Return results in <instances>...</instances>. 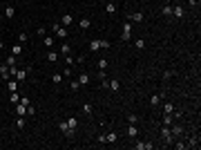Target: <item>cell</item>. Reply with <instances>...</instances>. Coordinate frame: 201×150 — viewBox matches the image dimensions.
<instances>
[{
	"mask_svg": "<svg viewBox=\"0 0 201 150\" xmlns=\"http://www.w3.org/2000/svg\"><path fill=\"white\" fill-rule=\"evenodd\" d=\"M161 137H163V143H165V146H170V143L174 141V137H172V132H170V128H168V125H163V128H161Z\"/></svg>",
	"mask_w": 201,
	"mask_h": 150,
	"instance_id": "1",
	"label": "cell"
},
{
	"mask_svg": "<svg viewBox=\"0 0 201 150\" xmlns=\"http://www.w3.org/2000/svg\"><path fill=\"white\" fill-rule=\"evenodd\" d=\"M127 134H130V137H136V134H139V128H136L134 123H130L127 125Z\"/></svg>",
	"mask_w": 201,
	"mask_h": 150,
	"instance_id": "16",
	"label": "cell"
},
{
	"mask_svg": "<svg viewBox=\"0 0 201 150\" xmlns=\"http://www.w3.org/2000/svg\"><path fill=\"white\" fill-rule=\"evenodd\" d=\"M27 72H29V69H16V72H14V78L20 83V81H25V78H27Z\"/></svg>",
	"mask_w": 201,
	"mask_h": 150,
	"instance_id": "7",
	"label": "cell"
},
{
	"mask_svg": "<svg viewBox=\"0 0 201 150\" xmlns=\"http://www.w3.org/2000/svg\"><path fill=\"white\" fill-rule=\"evenodd\" d=\"M163 16H172V7H170V5L163 7Z\"/></svg>",
	"mask_w": 201,
	"mask_h": 150,
	"instance_id": "41",
	"label": "cell"
},
{
	"mask_svg": "<svg viewBox=\"0 0 201 150\" xmlns=\"http://www.w3.org/2000/svg\"><path fill=\"white\" fill-rule=\"evenodd\" d=\"M78 25H81V29H87V27H90V18H81Z\"/></svg>",
	"mask_w": 201,
	"mask_h": 150,
	"instance_id": "30",
	"label": "cell"
},
{
	"mask_svg": "<svg viewBox=\"0 0 201 150\" xmlns=\"http://www.w3.org/2000/svg\"><path fill=\"white\" fill-rule=\"evenodd\" d=\"M47 61H49V63H56V61H58V54H56L54 50L47 52Z\"/></svg>",
	"mask_w": 201,
	"mask_h": 150,
	"instance_id": "21",
	"label": "cell"
},
{
	"mask_svg": "<svg viewBox=\"0 0 201 150\" xmlns=\"http://www.w3.org/2000/svg\"><path fill=\"white\" fill-rule=\"evenodd\" d=\"M27 38H29L27 34H18V43H20V45H23V43H27Z\"/></svg>",
	"mask_w": 201,
	"mask_h": 150,
	"instance_id": "40",
	"label": "cell"
},
{
	"mask_svg": "<svg viewBox=\"0 0 201 150\" xmlns=\"http://www.w3.org/2000/svg\"><path fill=\"white\" fill-rule=\"evenodd\" d=\"M98 69H107V58H98Z\"/></svg>",
	"mask_w": 201,
	"mask_h": 150,
	"instance_id": "34",
	"label": "cell"
},
{
	"mask_svg": "<svg viewBox=\"0 0 201 150\" xmlns=\"http://www.w3.org/2000/svg\"><path fill=\"white\" fill-rule=\"evenodd\" d=\"M60 25H63V27H69V25H72V16H69V14L60 16Z\"/></svg>",
	"mask_w": 201,
	"mask_h": 150,
	"instance_id": "15",
	"label": "cell"
},
{
	"mask_svg": "<svg viewBox=\"0 0 201 150\" xmlns=\"http://www.w3.org/2000/svg\"><path fill=\"white\" fill-rule=\"evenodd\" d=\"M130 23H143V14L141 11H134V14H130Z\"/></svg>",
	"mask_w": 201,
	"mask_h": 150,
	"instance_id": "8",
	"label": "cell"
},
{
	"mask_svg": "<svg viewBox=\"0 0 201 150\" xmlns=\"http://www.w3.org/2000/svg\"><path fill=\"white\" fill-rule=\"evenodd\" d=\"M170 132H172V137H181V134H183V128H181V125H174Z\"/></svg>",
	"mask_w": 201,
	"mask_h": 150,
	"instance_id": "20",
	"label": "cell"
},
{
	"mask_svg": "<svg viewBox=\"0 0 201 150\" xmlns=\"http://www.w3.org/2000/svg\"><path fill=\"white\" fill-rule=\"evenodd\" d=\"M174 103H170V101H165V103H163V112H165V114H172V112H174Z\"/></svg>",
	"mask_w": 201,
	"mask_h": 150,
	"instance_id": "12",
	"label": "cell"
},
{
	"mask_svg": "<svg viewBox=\"0 0 201 150\" xmlns=\"http://www.w3.org/2000/svg\"><path fill=\"white\" fill-rule=\"evenodd\" d=\"M16 114H18V117H27V105L16 103Z\"/></svg>",
	"mask_w": 201,
	"mask_h": 150,
	"instance_id": "11",
	"label": "cell"
},
{
	"mask_svg": "<svg viewBox=\"0 0 201 150\" xmlns=\"http://www.w3.org/2000/svg\"><path fill=\"white\" fill-rule=\"evenodd\" d=\"M69 87H72V92H78V87H81V83H78V78H76V81H72V85H69Z\"/></svg>",
	"mask_w": 201,
	"mask_h": 150,
	"instance_id": "39",
	"label": "cell"
},
{
	"mask_svg": "<svg viewBox=\"0 0 201 150\" xmlns=\"http://www.w3.org/2000/svg\"><path fill=\"white\" fill-rule=\"evenodd\" d=\"M134 148H136V150H152V148H154V143H136Z\"/></svg>",
	"mask_w": 201,
	"mask_h": 150,
	"instance_id": "17",
	"label": "cell"
},
{
	"mask_svg": "<svg viewBox=\"0 0 201 150\" xmlns=\"http://www.w3.org/2000/svg\"><path fill=\"white\" fill-rule=\"evenodd\" d=\"M163 78H165V81H170V78H172V72H170V69H168V72H163Z\"/></svg>",
	"mask_w": 201,
	"mask_h": 150,
	"instance_id": "45",
	"label": "cell"
},
{
	"mask_svg": "<svg viewBox=\"0 0 201 150\" xmlns=\"http://www.w3.org/2000/svg\"><path fill=\"white\" fill-rule=\"evenodd\" d=\"M60 74H63V76H67V78H69V76H72V67H65V69H63V72H60Z\"/></svg>",
	"mask_w": 201,
	"mask_h": 150,
	"instance_id": "43",
	"label": "cell"
},
{
	"mask_svg": "<svg viewBox=\"0 0 201 150\" xmlns=\"http://www.w3.org/2000/svg\"><path fill=\"white\" fill-rule=\"evenodd\" d=\"M2 47H5V45H2V41H0V52H2Z\"/></svg>",
	"mask_w": 201,
	"mask_h": 150,
	"instance_id": "48",
	"label": "cell"
},
{
	"mask_svg": "<svg viewBox=\"0 0 201 150\" xmlns=\"http://www.w3.org/2000/svg\"><path fill=\"white\" fill-rule=\"evenodd\" d=\"M63 78H65V76L60 74V72H58V74H54V76H51V81H54L56 85H58V83H63Z\"/></svg>",
	"mask_w": 201,
	"mask_h": 150,
	"instance_id": "27",
	"label": "cell"
},
{
	"mask_svg": "<svg viewBox=\"0 0 201 150\" xmlns=\"http://www.w3.org/2000/svg\"><path fill=\"white\" fill-rule=\"evenodd\" d=\"M7 87H9L11 92H16V90H18V81H16V78H9V81H7Z\"/></svg>",
	"mask_w": 201,
	"mask_h": 150,
	"instance_id": "18",
	"label": "cell"
},
{
	"mask_svg": "<svg viewBox=\"0 0 201 150\" xmlns=\"http://www.w3.org/2000/svg\"><path fill=\"white\" fill-rule=\"evenodd\" d=\"M2 18H5V14H0V23H2Z\"/></svg>",
	"mask_w": 201,
	"mask_h": 150,
	"instance_id": "49",
	"label": "cell"
},
{
	"mask_svg": "<svg viewBox=\"0 0 201 150\" xmlns=\"http://www.w3.org/2000/svg\"><path fill=\"white\" fill-rule=\"evenodd\" d=\"M11 54H14V56H20V54H23V45H20V43L11 45Z\"/></svg>",
	"mask_w": 201,
	"mask_h": 150,
	"instance_id": "14",
	"label": "cell"
},
{
	"mask_svg": "<svg viewBox=\"0 0 201 150\" xmlns=\"http://www.w3.org/2000/svg\"><path fill=\"white\" fill-rule=\"evenodd\" d=\"M78 83H81V85H87V83H90V76H87V74H81V76H78Z\"/></svg>",
	"mask_w": 201,
	"mask_h": 150,
	"instance_id": "28",
	"label": "cell"
},
{
	"mask_svg": "<svg viewBox=\"0 0 201 150\" xmlns=\"http://www.w3.org/2000/svg\"><path fill=\"white\" fill-rule=\"evenodd\" d=\"M172 16H176V18H183V16H185V9L181 7V5H176V7H172Z\"/></svg>",
	"mask_w": 201,
	"mask_h": 150,
	"instance_id": "9",
	"label": "cell"
},
{
	"mask_svg": "<svg viewBox=\"0 0 201 150\" xmlns=\"http://www.w3.org/2000/svg\"><path fill=\"white\" fill-rule=\"evenodd\" d=\"M58 130L65 134V137H69V139H72V137H74V132H76L74 128H69V125H67V121H60V123H58Z\"/></svg>",
	"mask_w": 201,
	"mask_h": 150,
	"instance_id": "2",
	"label": "cell"
},
{
	"mask_svg": "<svg viewBox=\"0 0 201 150\" xmlns=\"http://www.w3.org/2000/svg\"><path fill=\"white\" fill-rule=\"evenodd\" d=\"M18 103H23V105H29V99H27V96H20V101H18Z\"/></svg>",
	"mask_w": 201,
	"mask_h": 150,
	"instance_id": "46",
	"label": "cell"
},
{
	"mask_svg": "<svg viewBox=\"0 0 201 150\" xmlns=\"http://www.w3.org/2000/svg\"><path fill=\"white\" fill-rule=\"evenodd\" d=\"M98 50H100V41H98V38L90 41V52H98Z\"/></svg>",
	"mask_w": 201,
	"mask_h": 150,
	"instance_id": "13",
	"label": "cell"
},
{
	"mask_svg": "<svg viewBox=\"0 0 201 150\" xmlns=\"http://www.w3.org/2000/svg\"><path fill=\"white\" fill-rule=\"evenodd\" d=\"M134 47H136V50H143V47H145V41H143V38H136V41H134Z\"/></svg>",
	"mask_w": 201,
	"mask_h": 150,
	"instance_id": "26",
	"label": "cell"
},
{
	"mask_svg": "<svg viewBox=\"0 0 201 150\" xmlns=\"http://www.w3.org/2000/svg\"><path fill=\"white\" fill-rule=\"evenodd\" d=\"M51 29H54V34H56L58 38H67V27H63L60 23H54V25H51Z\"/></svg>",
	"mask_w": 201,
	"mask_h": 150,
	"instance_id": "3",
	"label": "cell"
},
{
	"mask_svg": "<svg viewBox=\"0 0 201 150\" xmlns=\"http://www.w3.org/2000/svg\"><path fill=\"white\" fill-rule=\"evenodd\" d=\"M5 63H7L9 67H14V65H16V56H14V54H11V56H7V61H5Z\"/></svg>",
	"mask_w": 201,
	"mask_h": 150,
	"instance_id": "32",
	"label": "cell"
},
{
	"mask_svg": "<svg viewBox=\"0 0 201 150\" xmlns=\"http://www.w3.org/2000/svg\"><path fill=\"white\" fill-rule=\"evenodd\" d=\"M9 101H11V103H18V101H20V94H18V90L9 94Z\"/></svg>",
	"mask_w": 201,
	"mask_h": 150,
	"instance_id": "24",
	"label": "cell"
},
{
	"mask_svg": "<svg viewBox=\"0 0 201 150\" xmlns=\"http://www.w3.org/2000/svg\"><path fill=\"white\" fill-rule=\"evenodd\" d=\"M45 47H51V45H54V38H51V36H45Z\"/></svg>",
	"mask_w": 201,
	"mask_h": 150,
	"instance_id": "37",
	"label": "cell"
},
{
	"mask_svg": "<svg viewBox=\"0 0 201 150\" xmlns=\"http://www.w3.org/2000/svg\"><path fill=\"white\" fill-rule=\"evenodd\" d=\"M27 117H36V108H31V103L27 105Z\"/></svg>",
	"mask_w": 201,
	"mask_h": 150,
	"instance_id": "35",
	"label": "cell"
},
{
	"mask_svg": "<svg viewBox=\"0 0 201 150\" xmlns=\"http://www.w3.org/2000/svg\"><path fill=\"white\" fill-rule=\"evenodd\" d=\"M16 125H18V130H23L27 123H25V119H23V117H18V119H16Z\"/></svg>",
	"mask_w": 201,
	"mask_h": 150,
	"instance_id": "33",
	"label": "cell"
},
{
	"mask_svg": "<svg viewBox=\"0 0 201 150\" xmlns=\"http://www.w3.org/2000/svg\"><path fill=\"white\" fill-rule=\"evenodd\" d=\"M107 87H109V90H112V92H118V87H121V83H118L116 78H112V81H109V85H107Z\"/></svg>",
	"mask_w": 201,
	"mask_h": 150,
	"instance_id": "19",
	"label": "cell"
},
{
	"mask_svg": "<svg viewBox=\"0 0 201 150\" xmlns=\"http://www.w3.org/2000/svg\"><path fill=\"white\" fill-rule=\"evenodd\" d=\"M0 78L2 81H9L11 78V72H9V65L5 63V65H0Z\"/></svg>",
	"mask_w": 201,
	"mask_h": 150,
	"instance_id": "5",
	"label": "cell"
},
{
	"mask_svg": "<svg viewBox=\"0 0 201 150\" xmlns=\"http://www.w3.org/2000/svg\"><path fill=\"white\" fill-rule=\"evenodd\" d=\"M0 85H2V78H0Z\"/></svg>",
	"mask_w": 201,
	"mask_h": 150,
	"instance_id": "50",
	"label": "cell"
},
{
	"mask_svg": "<svg viewBox=\"0 0 201 150\" xmlns=\"http://www.w3.org/2000/svg\"><path fill=\"white\" fill-rule=\"evenodd\" d=\"M67 125L76 130V125H78V119H76V117H69V119H67Z\"/></svg>",
	"mask_w": 201,
	"mask_h": 150,
	"instance_id": "25",
	"label": "cell"
},
{
	"mask_svg": "<svg viewBox=\"0 0 201 150\" xmlns=\"http://www.w3.org/2000/svg\"><path fill=\"white\" fill-rule=\"evenodd\" d=\"M190 148H199V137H192V139H190Z\"/></svg>",
	"mask_w": 201,
	"mask_h": 150,
	"instance_id": "36",
	"label": "cell"
},
{
	"mask_svg": "<svg viewBox=\"0 0 201 150\" xmlns=\"http://www.w3.org/2000/svg\"><path fill=\"white\" fill-rule=\"evenodd\" d=\"M65 61H67V65H72V63H74L76 58H74V56H72V54H67V56H65Z\"/></svg>",
	"mask_w": 201,
	"mask_h": 150,
	"instance_id": "44",
	"label": "cell"
},
{
	"mask_svg": "<svg viewBox=\"0 0 201 150\" xmlns=\"http://www.w3.org/2000/svg\"><path fill=\"white\" fill-rule=\"evenodd\" d=\"M92 105H90V103H85V105H83V114H87V117H90V114H92Z\"/></svg>",
	"mask_w": 201,
	"mask_h": 150,
	"instance_id": "31",
	"label": "cell"
},
{
	"mask_svg": "<svg viewBox=\"0 0 201 150\" xmlns=\"http://www.w3.org/2000/svg\"><path fill=\"white\" fill-rule=\"evenodd\" d=\"M14 16H16V9H14L11 5H9V7L5 9V18H14Z\"/></svg>",
	"mask_w": 201,
	"mask_h": 150,
	"instance_id": "22",
	"label": "cell"
},
{
	"mask_svg": "<svg viewBox=\"0 0 201 150\" xmlns=\"http://www.w3.org/2000/svg\"><path fill=\"white\" fill-rule=\"evenodd\" d=\"M136 121H139L136 114H127V123H136Z\"/></svg>",
	"mask_w": 201,
	"mask_h": 150,
	"instance_id": "42",
	"label": "cell"
},
{
	"mask_svg": "<svg viewBox=\"0 0 201 150\" xmlns=\"http://www.w3.org/2000/svg\"><path fill=\"white\" fill-rule=\"evenodd\" d=\"M116 139H118V134H116V132H107V134H105V141H109V143H114Z\"/></svg>",
	"mask_w": 201,
	"mask_h": 150,
	"instance_id": "23",
	"label": "cell"
},
{
	"mask_svg": "<svg viewBox=\"0 0 201 150\" xmlns=\"http://www.w3.org/2000/svg\"><path fill=\"white\" fill-rule=\"evenodd\" d=\"M130 38H132V23L125 20L123 23V36H121V41H130Z\"/></svg>",
	"mask_w": 201,
	"mask_h": 150,
	"instance_id": "4",
	"label": "cell"
},
{
	"mask_svg": "<svg viewBox=\"0 0 201 150\" xmlns=\"http://www.w3.org/2000/svg\"><path fill=\"white\" fill-rule=\"evenodd\" d=\"M116 9H118V7H116V2H112V0L105 5V11H107L109 16H114V14H116Z\"/></svg>",
	"mask_w": 201,
	"mask_h": 150,
	"instance_id": "10",
	"label": "cell"
},
{
	"mask_svg": "<svg viewBox=\"0 0 201 150\" xmlns=\"http://www.w3.org/2000/svg\"><path fill=\"white\" fill-rule=\"evenodd\" d=\"M161 99H165V90H161L159 94H152L150 103H152V105H159V103H161Z\"/></svg>",
	"mask_w": 201,
	"mask_h": 150,
	"instance_id": "6",
	"label": "cell"
},
{
	"mask_svg": "<svg viewBox=\"0 0 201 150\" xmlns=\"http://www.w3.org/2000/svg\"><path fill=\"white\" fill-rule=\"evenodd\" d=\"M172 121H174V117H172V114H163V125H170Z\"/></svg>",
	"mask_w": 201,
	"mask_h": 150,
	"instance_id": "29",
	"label": "cell"
},
{
	"mask_svg": "<svg viewBox=\"0 0 201 150\" xmlns=\"http://www.w3.org/2000/svg\"><path fill=\"white\" fill-rule=\"evenodd\" d=\"M188 2H190L192 7H197V5H199V0H188Z\"/></svg>",
	"mask_w": 201,
	"mask_h": 150,
	"instance_id": "47",
	"label": "cell"
},
{
	"mask_svg": "<svg viewBox=\"0 0 201 150\" xmlns=\"http://www.w3.org/2000/svg\"><path fill=\"white\" fill-rule=\"evenodd\" d=\"M60 52H63V54L67 56V54H69L72 50H69V45H67V43H63V45H60Z\"/></svg>",
	"mask_w": 201,
	"mask_h": 150,
	"instance_id": "38",
	"label": "cell"
}]
</instances>
